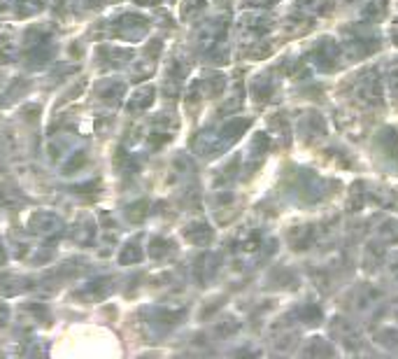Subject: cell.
<instances>
[{
    "label": "cell",
    "mask_w": 398,
    "mask_h": 359,
    "mask_svg": "<svg viewBox=\"0 0 398 359\" xmlns=\"http://www.w3.org/2000/svg\"><path fill=\"white\" fill-rule=\"evenodd\" d=\"M331 334H333L335 341L347 343V345H356V341H359V336H356V329L349 322L340 320V317H335V320L331 322Z\"/></svg>",
    "instance_id": "cell-4"
},
{
    "label": "cell",
    "mask_w": 398,
    "mask_h": 359,
    "mask_svg": "<svg viewBox=\"0 0 398 359\" xmlns=\"http://www.w3.org/2000/svg\"><path fill=\"white\" fill-rule=\"evenodd\" d=\"M389 273H391V278L398 280V257H394L389 261Z\"/></svg>",
    "instance_id": "cell-17"
},
{
    "label": "cell",
    "mask_w": 398,
    "mask_h": 359,
    "mask_svg": "<svg viewBox=\"0 0 398 359\" xmlns=\"http://www.w3.org/2000/svg\"><path fill=\"white\" fill-rule=\"evenodd\" d=\"M305 355H333V348L324 338H312V345L305 348Z\"/></svg>",
    "instance_id": "cell-14"
},
{
    "label": "cell",
    "mask_w": 398,
    "mask_h": 359,
    "mask_svg": "<svg viewBox=\"0 0 398 359\" xmlns=\"http://www.w3.org/2000/svg\"><path fill=\"white\" fill-rule=\"evenodd\" d=\"M380 135H382V138H380V145L384 147V152H387V156L398 159V133H396V131L387 129V131H384V133H380Z\"/></svg>",
    "instance_id": "cell-9"
},
{
    "label": "cell",
    "mask_w": 398,
    "mask_h": 359,
    "mask_svg": "<svg viewBox=\"0 0 398 359\" xmlns=\"http://www.w3.org/2000/svg\"><path fill=\"white\" fill-rule=\"evenodd\" d=\"M391 40H394V43L398 45V31H394V33H391Z\"/></svg>",
    "instance_id": "cell-18"
},
{
    "label": "cell",
    "mask_w": 398,
    "mask_h": 359,
    "mask_svg": "<svg viewBox=\"0 0 398 359\" xmlns=\"http://www.w3.org/2000/svg\"><path fill=\"white\" fill-rule=\"evenodd\" d=\"M384 8H387V0H368L361 8V19L363 22H375L384 15Z\"/></svg>",
    "instance_id": "cell-6"
},
{
    "label": "cell",
    "mask_w": 398,
    "mask_h": 359,
    "mask_svg": "<svg viewBox=\"0 0 398 359\" xmlns=\"http://www.w3.org/2000/svg\"><path fill=\"white\" fill-rule=\"evenodd\" d=\"M380 238L387 243H398V219H387L380 224Z\"/></svg>",
    "instance_id": "cell-12"
},
{
    "label": "cell",
    "mask_w": 398,
    "mask_h": 359,
    "mask_svg": "<svg viewBox=\"0 0 398 359\" xmlns=\"http://www.w3.org/2000/svg\"><path fill=\"white\" fill-rule=\"evenodd\" d=\"M300 12H310V15H324L331 10V0H296Z\"/></svg>",
    "instance_id": "cell-8"
},
{
    "label": "cell",
    "mask_w": 398,
    "mask_h": 359,
    "mask_svg": "<svg viewBox=\"0 0 398 359\" xmlns=\"http://www.w3.org/2000/svg\"><path fill=\"white\" fill-rule=\"evenodd\" d=\"M312 236H314L312 226H298V231L291 236V243H293L296 250H303V247H307V243L312 240Z\"/></svg>",
    "instance_id": "cell-11"
},
{
    "label": "cell",
    "mask_w": 398,
    "mask_h": 359,
    "mask_svg": "<svg viewBox=\"0 0 398 359\" xmlns=\"http://www.w3.org/2000/svg\"><path fill=\"white\" fill-rule=\"evenodd\" d=\"M361 189V184H354L352 187V191H349V201H347V210H352V212H356L363 205V198H366V194H363V191H359Z\"/></svg>",
    "instance_id": "cell-16"
},
{
    "label": "cell",
    "mask_w": 398,
    "mask_h": 359,
    "mask_svg": "<svg viewBox=\"0 0 398 359\" xmlns=\"http://www.w3.org/2000/svg\"><path fill=\"white\" fill-rule=\"evenodd\" d=\"M382 257H384V250L377 243H368L366 250H363V266L366 268H375L382 264Z\"/></svg>",
    "instance_id": "cell-7"
},
{
    "label": "cell",
    "mask_w": 398,
    "mask_h": 359,
    "mask_svg": "<svg viewBox=\"0 0 398 359\" xmlns=\"http://www.w3.org/2000/svg\"><path fill=\"white\" fill-rule=\"evenodd\" d=\"M384 296V292L375 285H361L356 292L352 294V303L356 310H370L375 303H380V299Z\"/></svg>",
    "instance_id": "cell-3"
},
{
    "label": "cell",
    "mask_w": 398,
    "mask_h": 359,
    "mask_svg": "<svg viewBox=\"0 0 398 359\" xmlns=\"http://www.w3.org/2000/svg\"><path fill=\"white\" fill-rule=\"evenodd\" d=\"M298 320L305 324H317L321 322V310L314 303H305V306L298 308Z\"/></svg>",
    "instance_id": "cell-10"
},
{
    "label": "cell",
    "mask_w": 398,
    "mask_h": 359,
    "mask_svg": "<svg viewBox=\"0 0 398 359\" xmlns=\"http://www.w3.org/2000/svg\"><path fill=\"white\" fill-rule=\"evenodd\" d=\"M384 85H387V91L398 101V66H391L387 71V78H384Z\"/></svg>",
    "instance_id": "cell-15"
},
{
    "label": "cell",
    "mask_w": 398,
    "mask_h": 359,
    "mask_svg": "<svg viewBox=\"0 0 398 359\" xmlns=\"http://www.w3.org/2000/svg\"><path fill=\"white\" fill-rule=\"evenodd\" d=\"M354 101L361 108H375L382 101V80L377 71H366L354 85Z\"/></svg>",
    "instance_id": "cell-1"
},
{
    "label": "cell",
    "mask_w": 398,
    "mask_h": 359,
    "mask_svg": "<svg viewBox=\"0 0 398 359\" xmlns=\"http://www.w3.org/2000/svg\"><path fill=\"white\" fill-rule=\"evenodd\" d=\"M324 129H326V124L319 115H307V117H303V122H300V133L305 135V140L307 138L314 140V138L324 135Z\"/></svg>",
    "instance_id": "cell-5"
},
{
    "label": "cell",
    "mask_w": 398,
    "mask_h": 359,
    "mask_svg": "<svg viewBox=\"0 0 398 359\" xmlns=\"http://www.w3.org/2000/svg\"><path fill=\"white\" fill-rule=\"evenodd\" d=\"M342 3H345V5H356L359 0H342Z\"/></svg>",
    "instance_id": "cell-19"
},
{
    "label": "cell",
    "mask_w": 398,
    "mask_h": 359,
    "mask_svg": "<svg viewBox=\"0 0 398 359\" xmlns=\"http://www.w3.org/2000/svg\"><path fill=\"white\" fill-rule=\"evenodd\" d=\"M340 45L338 43H333L331 38L328 40H321L319 47L314 50V64H317L319 68H324V71H331V68L335 66V61L340 59Z\"/></svg>",
    "instance_id": "cell-2"
},
{
    "label": "cell",
    "mask_w": 398,
    "mask_h": 359,
    "mask_svg": "<svg viewBox=\"0 0 398 359\" xmlns=\"http://www.w3.org/2000/svg\"><path fill=\"white\" fill-rule=\"evenodd\" d=\"M377 343H382L384 348L398 350V329H382L377 334Z\"/></svg>",
    "instance_id": "cell-13"
}]
</instances>
